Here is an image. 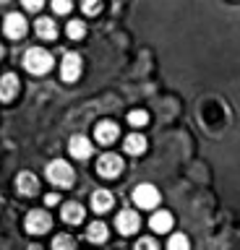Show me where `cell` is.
I'll list each match as a JSON object with an SVG mask.
<instances>
[{"mask_svg":"<svg viewBox=\"0 0 240 250\" xmlns=\"http://www.w3.org/2000/svg\"><path fill=\"white\" fill-rule=\"evenodd\" d=\"M24 68L34 76L47 73V70L52 68V55L47 50H42V47H29V50L24 52Z\"/></svg>","mask_w":240,"mask_h":250,"instance_id":"6da1fadb","label":"cell"},{"mask_svg":"<svg viewBox=\"0 0 240 250\" xmlns=\"http://www.w3.org/2000/svg\"><path fill=\"white\" fill-rule=\"evenodd\" d=\"M47 180H50L52 185H58V188H68V185H73V180H76L73 167H71L68 162H63V159L50 162V164H47Z\"/></svg>","mask_w":240,"mask_h":250,"instance_id":"7a4b0ae2","label":"cell"},{"mask_svg":"<svg viewBox=\"0 0 240 250\" xmlns=\"http://www.w3.org/2000/svg\"><path fill=\"white\" fill-rule=\"evenodd\" d=\"M133 203L138 208H154L159 203V190L154 185H149V183L138 185L133 190Z\"/></svg>","mask_w":240,"mask_h":250,"instance_id":"3957f363","label":"cell"},{"mask_svg":"<svg viewBox=\"0 0 240 250\" xmlns=\"http://www.w3.org/2000/svg\"><path fill=\"white\" fill-rule=\"evenodd\" d=\"M26 232H32V234H44L52 227V219L47 211H42V208H37V211H29L26 214Z\"/></svg>","mask_w":240,"mask_h":250,"instance_id":"277c9868","label":"cell"},{"mask_svg":"<svg viewBox=\"0 0 240 250\" xmlns=\"http://www.w3.org/2000/svg\"><path fill=\"white\" fill-rule=\"evenodd\" d=\"M97 172L102 177H107V180L118 177L123 172V159L118 154H102V156H99V162H97Z\"/></svg>","mask_w":240,"mask_h":250,"instance_id":"5b68a950","label":"cell"},{"mask_svg":"<svg viewBox=\"0 0 240 250\" xmlns=\"http://www.w3.org/2000/svg\"><path fill=\"white\" fill-rule=\"evenodd\" d=\"M79 76H81V58L76 52H68L63 58V62H60V78L65 83H73Z\"/></svg>","mask_w":240,"mask_h":250,"instance_id":"8992f818","label":"cell"},{"mask_svg":"<svg viewBox=\"0 0 240 250\" xmlns=\"http://www.w3.org/2000/svg\"><path fill=\"white\" fill-rule=\"evenodd\" d=\"M3 31H5V37H11V39H21L26 34V19L21 13H8V19L3 23Z\"/></svg>","mask_w":240,"mask_h":250,"instance_id":"52a82bcc","label":"cell"},{"mask_svg":"<svg viewBox=\"0 0 240 250\" xmlns=\"http://www.w3.org/2000/svg\"><path fill=\"white\" fill-rule=\"evenodd\" d=\"M138 224H141V222H138V214H136V211H131V208L120 211L118 219H115V227H118L120 234H133L138 229Z\"/></svg>","mask_w":240,"mask_h":250,"instance_id":"ba28073f","label":"cell"},{"mask_svg":"<svg viewBox=\"0 0 240 250\" xmlns=\"http://www.w3.org/2000/svg\"><path fill=\"white\" fill-rule=\"evenodd\" d=\"M16 94H19V78H16V73L0 76V102L16 99Z\"/></svg>","mask_w":240,"mask_h":250,"instance_id":"9c48e42d","label":"cell"},{"mask_svg":"<svg viewBox=\"0 0 240 250\" xmlns=\"http://www.w3.org/2000/svg\"><path fill=\"white\" fill-rule=\"evenodd\" d=\"M118 125H115L112 120H102V123H97V128H94V138L99 141V144H112L115 138H118Z\"/></svg>","mask_w":240,"mask_h":250,"instance_id":"30bf717a","label":"cell"},{"mask_svg":"<svg viewBox=\"0 0 240 250\" xmlns=\"http://www.w3.org/2000/svg\"><path fill=\"white\" fill-rule=\"evenodd\" d=\"M16 188L21 195H37V190H40V180H37V175H32V172H21V175L16 177Z\"/></svg>","mask_w":240,"mask_h":250,"instance_id":"8fae6325","label":"cell"},{"mask_svg":"<svg viewBox=\"0 0 240 250\" xmlns=\"http://www.w3.org/2000/svg\"><path fill=\"white\" fill-rule=\"evenodd\" d=\"M68 148H71V156H76V159H89L91 156V141L87 136H73Z\"/></svg>","mask_w":240,"mask_h":250,"instance_id":"7c38bea8","label":"cell"},{"mask_svg":"<svg viewBox=\"0 0 240 250\" xmlns=\"http://www.w3.org/2000/svg\"><path fill=\"white\" fill-rule=\"evenodd\" d=\"M149 227L157 234H165L167 229H173V214H170V211H154L152 219H149Z\"/></svg>","mask_w":240,"mask_h":250,"instance_id":"4fadbf2b","label":"cell"},{"mask_svg":"<svg viewBox=\"0 0 240 250\" xmlns=\"http://www.w3.org/2000/svg\"><path fill=\"white\" fill-rule=\"evenodd\" d=\"M60 216H63L65 224H79V222H84V206H81V203H76V201H71V203H65V206H63Z\"/></svg>","mask_w":240,"mask_h":250,"instance_id":"5bb4252c","label":"cell"},{"mask_svg":"<svg viewBox=\"0 0 240 250\" xmlns=\"http://www.w3.org/2000/svg\"><path fill=\"white\" fill-rule=\"evenodd\" d=\"M112 193H107V190H97L94 195H91V208L97 211V214H105V211H110L112 208Z\"/></svg>","mask_w":240,"mask_h":250,"instance_id":"9a60e30c","label":"cell"},{"mask_svg":"<svg viewBox=\"0 0 240 250\" xmlns=\"http://www.w3.org/2000/svg\"><path fill=\"white\" fill-rule=\"evenodd\" d=\"M34 29H37V37H42V39H55L58 37V26H55V21L52 19H37L34 23Z\"/></svg>","mask_w":240,"mask_h":250,"instance_id":"2e32d148","label":"cell"},{"mask_svg":"<svg viewBox=\"0 0 240 250\" xmlns=\"http://www.w3.org/2000/svg\"><path fill=\"white\" fill-rule=\"evenodd\" d=\"M146 151V138L141 136V133H131V136L126 138V154L131 156H138Z\"/></svg>","mask_w":240,"mask_h":250,"instance_id":"e0dca14e","label":"cell"},{"mask_svg":"<svg viewBox=\"0 0 240 250\" xmlns=\"http://www.w3.org/2000/svg\"><path fill=\"white\" fill-rule=\"evenodd\" d=\"M87 237L89 242H105L107 240V227L102 222H94V224H89V229H87Z\"/></svg>","mask_w":240,"mask_h":250,"instance_id":"ac0fdd59","label":"cell"},{"mask_svg":"<svg viewBox=\"0 0 240 250\" xmlns=\"http://www.w3.org/2000/svg\"><path fill=\"white\" fill-rule=\"evenodd\" d=\"M65 34L71 37V39H81L84 34H87V26H84V21H68Z\"/></svg>","mask_w":240,"mask_h":250,"instance_id":"d6986e66","label":"cell"},{"mask_svg":"<svg viewBox=\"0 0 240 250\" xmlns=\"http://www.w3.org/2000/svg\"><path fill=\"white\" fill-rule=\"evenodd\" d=\"M128 123L133 125V128H141V125L149 123V115H146L144 109H133V112H128Z\"/></svg>","mask_w":240,"mask_h":250,"instance_id":"ffe728a7","label":"cell"},{"mask_svg":"<svg viewBox=\"0 0 240 250\" xmlns=\"http://www.w3.org/2000/svg\"><path fill=\"white\" fill-rule=\"evenodd\" d=\"M167 248L170 250H185L188 248V237H185V234H173V237L167 240Z\"/></svg>","mask_w":240,"mask_h":250,"instance_id":"44dd1931","label":"cell"},{"mask_svg":"<svg viewBox=\"0 0 240 250\" xmlns=\"http://www.w3.org/2000/svg\"><path fill=\"white\" fill-rule=\"evenodd\" d=\"M81 8L87 16H97L99 11H102V0H81Z\"/></svg>","mask_w":240,"mask_h":250,"instance_id":"7402d4cb","label":"cell"},{"mask_svg":"<svg viewBox=\"0 0 240 250\" xmlns=\"http://www.w3.org/2000/svg\"><path fill=\"white\" fill-rule=\"evenodd\" d=\"M73 245H76V240L68 237V234H58V237L52 240V248H58V250L60 248H73Z\"/></svg>","mask_w":240,"mask_h":250,"instance_id":"603a6c76","label":"cell"},{"mask_svg":"<svg viewBox=\"0 0 240 250\" xmlns=\"http://www.w3.org/2000/svg\"><path fill=\"white\" fill-rule=\"evenodd\" d=\"M71 8H73L71 0H52V11L60 13V16H63V13H71Z\"/></svg>","mask_w":240,"mask_h":250,"instance_id":"cb8c5ba5","label":"cell"},{"mask_svg":"<svg viewBox=\"0 0 240 250\" xmlns=\"http://www.w3.org/2000/svg\"><path fill=\"white\" fill-rule=\"evenodd\" d=\"M136 248H138V250H157V242H154L152 237H144V240L136 242Z\"/></svg>","mask_w":240,"mask_h":250,"instance_id":"d4e9b609","label":"cell"},{"mask_svg":"<svg viewBox=\"0 0 240 250\" xmlns=\"http://www.w3.org/2000/svg\"><path fill=\"white\" fill-rule=\"evenodd\" d=\"M21 3H24L26 11H40V8L44 5V0H21Z\"/></svg>","mask_w":240,"mask_h":250,"instance_id":"484cf974","label":"cell"},{"mask_svg":"<svg viewBox=\"0 0 240 250\" xmlns=\"http://www.w3.org/2000/svg\"><path fill=\"white\" fill-rule=\"evenodd\" d=\"M60 198H58V195L55 193H50V195H44V203H47V206H55V203H58Z\"/></svg>","mask_w":240,"mask_h":250,"instance_id":"4316f807","label":"cell"},{"mask_svg":"<svg viewBox=\"0 0 240 250\" xmlns=\"http://www.w3.org/2000/svg\"><path fill=\"white\" fill-rule=\"evenodd\" d=\"M0 58H3V47H0Z\"/></svg>","mask_w":240,"mask_h":250,"instance_id":"83f0119b","label":"cell"},{"mask_svg":"<svg viewBox=\"0 0 240 250\" xmlns=\"http://www.w3.org/2000/svg\"><path fill=\"white\" fill-rule=\"evenodd\" d=\"M0 3H8V0H0Z\"/></svg>","mask_w":240,"mask_h":250,"instance_id":"f1b7e54d","label":"cell"}]
</instances>
